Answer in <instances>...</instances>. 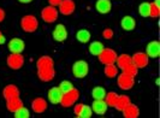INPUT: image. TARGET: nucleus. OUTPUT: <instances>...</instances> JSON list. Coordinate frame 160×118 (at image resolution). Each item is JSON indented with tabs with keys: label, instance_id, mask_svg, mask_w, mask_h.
Returning a JSON list of instances; mask_svg holds the SVG:
<instances>
[{
	"label": "nucleus",
	"instance_id": "14",
	"mask_svg": "<svg viewBox=\"0 0 160 118\" xmlns=\"http://www.w3.org/2000/svg\"><path fill=\"white\" fill-rule=\"evenodd\" d=\"M146 54L149 58H158L160 55V44L159 41H151L146 47Z\"/></svg>",
	"mask_w": 160,
	"mask_h": 118
},
{
	"label": "nucleus",
	"instance_id": "30",
	"mask_svg": "<svg viewBox=\"0 0 160 118\" xmlns=\"http://www.w3.org/2000/svg\"><path fill=\"white\" fill-rule=\"evenodd\" d=\"M149 8H151V4L149 3H142V4H140V6H138V13H140V16L142 17H149Z\"/></svg>",
	"mask_w": 160,
	"mask_h": 118
},
{
	"label": "nucleus",
	"instance_id": "16",
	"mask_svg": "<svg viewBox=\"0 0 160 118\" xmlns=\"http://www.w3.org/2000/svg\"><path fill=\"white\" fill-rule=\"evenodd\" d=\"M90 107H92L93 112H95L96 115H104L108 109V106H107V104L104 99H94Z\"/></svg>",
	"mask_w": 160,
	"mask_h": 118
},
{
	"label": "nucleus",
	"instance_id": "12",
	"mask_svg": "<svg viewBox=\"0 0 160 118\" xmlns=\"http://www.w3.org/2000/svg\"><path fill=\"white\" fill-rule=\"evenodd\" d=\"M52 36L53 39L58 41V42H63L68 39V30H66V27L64 24H57L54 30L52 33Z\"/></svg>",
	"mask_w": 160,
	"mask_h": 118
},
{
	"label": "nucleus",
	"instance_id": "37",
	"mask_svg": "<svg viewBox=\"0 0 160 118\" xmlns=\"http://www.w3.org/2000/svg\"><path fill=\"white\" fill-rule=\"evenodd\" d=\"M60 1H62V0H48V4H49L51 6H54V8H57V6L60 4Z\"/></svg>",
	"mask_w": 160,
	"mask_h": 118
},
{
	"label": "nucleus",
	"instance_id": "13",
	"mask_svg": "<svg viewBox=\"0 0 160 118\" xmlns=\"http://www.w3.org/2000/svg\"><path fill=\"white\" fill-rule=\"evenodd\" d=\"M62 95H63V92L60 90L59 87H53L48 90L47 93V98L48 101L53 105H58L60 104V100H62Z\"/></svg>",
	"mask_w": 160,
	"mask_h": 118
},
{
	"label": "nucleus",
	"instance_id": "25",
	"mask_svg": "<svg viewBox=\"0 0 160 118\" xmlns=\"http://www.w3.org/2000/svg\"><path fill=\"white\" fill-rule=\"evenodd\" d=\"M76 39L81 44H87L90 40V32L87 29H80L78 32L76 33Z\"/></svg>",
	"mask_w": 160,
	"mask_h": 118
},
{
	"label": "nucleus",
	"instance_id": "39",
	"mask_svg": "<svg viewBox=\"0 0 160 118\" xmlns=\"http://www.w3.org/2000/svg\"><path fill=\"white\" fill-rule=\"evenodd\" d=\"M2 44H5V36L4 35L0 36V45H2Z\"/></svg>",
	"mask_w": 160,
	"mask_h": 118
},
{
	"label": "nucleus",
	"instance_id": "5",
	"mask_svg": "<svg viewBox=\"0 0 160 118\" xmlns=\"http://www.w3.org/2000/svg\"><path fill=\"white\" fill-rule=\"evenodd\" d=\"M135 85V77L130 76L125 72H122L120 75H117V86L123 90H129Z\"/></svg>",
	"mask_w": 160,
	"mask_h": 118
},
{
	"label": "nucleus",
	"instance_id": "6",
	"mask_svg": "<svg viewBox=\"0 0 160 118\" xmlns=\"http://www.w3.org/2000/svg\"><path fill=\"white\" fill-rule=\"evenodd\" d=\"M59 16V11L54 6H46L42 8L41 11V18L43 19V22L46 23H54Z\"/></svg>",
	"mask_w": 160,
	"mask_h": 118
},
{
	"label": "nucleus",
	"instance_id": "23",
	"mask_svg": "<svg viewBox=\"0 0 160 118\" xmlns=\"http://www.w3.org/2000/svg\"><path fill=\"white\" fill-rule=\"evenodd\" d=\"M104 45L100 42V41H93L90 45H89V47H88V49H89V53L92 55H98L101 53V51L104 49Z\"/></svg>",
	"mask_w": 160,
	"mask_h": 118
},
{
	"label": "nucleus",
	"instance_id": "11",
	"mask_svg": "<svg viewBox=\"0 0 160 118\" xmlns=\"http://www.w3.org/2000/svg\"><path fill=\"white\" fill-rule=\"evenodd\" d=\"M8 48L11 53H22L23 49L25 48V44L23 40L19 38H12L8 41Z\"/></svg>",
	"mask_w": 160,
	"mask_h": 118
},
{
	"label": "nucleus",
	"instance_id": "21",
	"mask_svg": "<svg viewBox=\"0 0 160 118\" xmlns=\"http://www.w3.org/2000/svg\"><path fill=\"white\" fill-rule=\"evenodd\" d=\"M6 101H8V110L10 112H15V111H17L18 109H21L23 106V101L21 100L19 96L11 98V99H8Z\"/></svg>",
	"mask_w": 160,
	"mask_h": 118
},
{
	"label": "nucleus",
	"instance_id": "9",
	"mask_svg": "<svg viewBox=\"0 0 160 118\" xmlns=\"http://www.w3.org/2000/svg\"><path fill=\"white\" fill-rule=\"evenodd\" d=\"M131 62H132V64L136 65L137 69H144L148 65L149 57L146 53H143V52H136L135 54L131 57Z\"/></svg>",
	"mask_w": 160,
	"mask_h": 118
},
{
	"label": "nucleus",
	"instance_id": "3",
	"mask_svg": "<svg viewBox=\"0 0 160 118\" xmlns=\"http://www.w3.org/2000/svg\"><path fill=\"white\" fill-rule=\"evenodd\" d=\"M21 28L25 33H34L39 28V21L32 15H27L21 19Z\"/></svg>",
	"mask_w": 160,
	"mask_h": 118
},
{
	"label": "nucleus",
	"instance_id": "24",
	"mask_svg": "<svg viewBox=\"0 0 160 118\" xmlns=\"http://www.w3.org/2000/svg\"><path fill=\"white\" fill-rule=\"evenodd\" d=\"M104 72L106 77H108V79H114V77H117V75H118V68H117V65H114V64H107V65H105Z\"/></svg>",
	"mask_w": 160,
	"mask_h": 118
},
{
	"label": "nucleus",
	"instance_id": "31",
	"mask_svg": "<svg viewBox=\"0 0 160 118\" xmlns=\"http://www.w3.org/2000/svg\"><path fill=\"white\" fill-rule=\"evenodd\" d=\"M123 72H125V74H128V75H130V76L135 77V76L137 75V72H138V69L136 68V65L132 64V62H131V63H129L128 65L123 69Z\"/></svg>",
	"mask_w": 160,
	"mask_h": 118
},
{
	"label": "nucleus",
	"instance_id": "27",
	"mask_svg": "<svg viewBox=\"0 0 160 118\" xmlns=\"http://www.w3.org/2000/svg\"><path fill=\"white\" fill-rule=\"evenodd\" d=\"M160 0H154L152 4H151V8H149V17L153 18H158L160 16Z\"/></svg>",
	"mask_w": 160,
	"mask_h": 118
},
{
	"label": "nucleus",
	"instance_id": "7",
	"mask_svg": "<svg viewBox=\"0 0 160 118\" xmlns=\"http://www.w3.org/2000/svg\"><path fill=\"white\" fill-rule=\"evenodd\" d=\"M117 52L112 49V48H104L101 51V53L98 55L99 57V62L102 63L104 65L107 64H114L116 59H117Z\"/></svg>",
	"mask_w": 160,
	"mask_h": 118
},
{
	"label": "nucleus",
	"instance_id": "20",
	"mask_svg": "<svg viewBox=\"0 0 160 118\" xmlns=\"http://www.w3.org/2000/svg\"><path fill=\"white\" fill-rule=\"evenodd\" d=\"M120 25L122 28L125 30V32H131L135 29L136 27V22H135V18L131 16H124L120 21Z\"/></svg>",
	"mask_w": 160,
	"mask_h": 118
},
{
	"label": "nucleus",
	"instance_id": "17",
	"mask_svg": "<svg viewBox=\"0 0 160 118\" xmlns=\"http://www.w3.org/2000/svg\"><path fill=\"white\" fill-rule=\"evenodd\" d=\"M95 8L99 13L106 15V13H108V12L111 11V8H112V3H111V0H96Z\"/></svg>",
	"mask_w": 160,
	"mask_h": 118
},
{
	"label": "nucleus",
	"instance_id": "29",
	"mask_svg": "<svg viewBox=\"0 0 160 118\" xmlns=\"http://www.w3.org/2000/svg\"><path fill=\"white\" fill-rule=\"evenodd\" d=\"M105 95H106V90H105L104 87H101V86L94 87L93 90H92V96H93V99H104Z\"/></svg>",
	"mask_w": 160,
	"mask_h": 118
},
{
	"label": "nucleus",
	"instance_id": "1",
	"mask_svg": "<svg viewBox=\"0 0 160 118\" xmlns=\"http://www.w3.org/2000/svg\"><path fill=\"white\" fill-rule=\"evenodd\" d=\"M38 77L42 82H51L56 76L54 62L49 55H42L36 62Z\"/></svg>",
	"mask_w": 160,
	"mask_h": 118
},
{
	"label": "nucleus",
	"instance_id": "32",
	"mask_svg": "<svg viewBox=\"0 0 160 118\" xmlns=\"http://www.w3.org/2000/svg\"><path fill=\"white\" fill-rule=\"evenodd\" d=\"M15 113V117L16 118H29L30 117V112L28 109H25L24 106H22L21 109H18L17 111L13 112Z\"/></svg>",
	"mask_w": 160,
	"mask_h": 118
},
{
	"label": "nucleus",
	"instance_id": "19",
	"mask_svg": "<svg viewBox=\"0 0 160 118\" xmlns=\"http://www.w3.org/2000/svg\"><path fill=\"white\" fill-rule=\"evenodd\" d=\"M2 96H4L5 100H8V99L15 98V96H19L18 87L15 86V85H8L4 88V90H2Z\"/></svg>",
	"mask_w": 160,
	"mask_h": 118
},
{
	"label": "nucleus",
	"instance_id": "41",
	"mask_svg": "<svg viewBox=\"0 0 160 118\" xmlns=\"http://www.w3.org/2000/svg\"><path fill=\"white\" fill-rule=\"evenodd\" d=\"M1 35H2V34H1V32H0V36H1Z\"/></svg>",
	"mask_w": 160,
	"mask_h": 118
},
{
	"label": "nucleus",
	"instance_id": "18",
	"mask_svg": "<svg viewBox=\"0 0 160 118\" xmlns=\"http://www.w3.org/2000/svg\"><path fill=\"white\" fill-rule=\"evenodd\" d=\"M122 112H123V116L125 118H137L138 115H140L138 107L135 104H131V102H129L128 105L123 109Z\"/></svg>",
	"mask_w": 160,
	"mask_h": 118
},
{
	"label": "nucleus",
	"instance_id": "40",
	"mask_svg": "<svg viewBox=\"0 0 160 118\" xmlns=\"http://www.w3.org/2000/svg\"><path fill=\"white\" fill-rule=\"evenodd\" d=\"M19 3H22V4H29V3H32V0H18Z\"/></svg>",
	"mask_w": 160,
	"mask_h": 118
},
{
	"label": "nucleus",
	"instance_id": "34",
	"mask_svg": "<svg viewBox=\"0 0 160 118\" xmlns=\"http://www.w3.org/2000/svg\"><path fill=\"white\" fill-rule=\"evenodd\" d=\"M59 88H60V90L65 93V92H68V90H70L71 88H73V85H72L70 81H62L60 82V85H59Z\"/></svg>",
	"mask_w": 160,
	"mask_h": 118
},
{
	"label": "nucleus",
	"instance_id": "36",
	"mask_svg": "<svg viewBox=\"0 0 160 118\" xmlns=\"http://www.w3.org/2000/svg\"><path fill=\"white\" fill-rule=\"evenodd\" d=\"M83 106H84V104H76V105H75V107H73V112H75V115H76V116H78V115H80V112L82 111Z\"/></svg>",
	"mask_w": 160,
	"mask_h": 118
},
{
	"label": "nucleus",
	"instance_id": "28",
	"mask_svg": "<svg viewBox=\"0 0 160 118\" xmlns=\"http://www.w3.org/2000/svg\"><path fill=\"white\" fill-rule=\"evenodd\" d=\"M117 99H118V94L116 92H110V93H106L104 100L106 101L107 106H111V107H114L116 106V102H117Z\"/></svg>",
	"mask_w": 160,
	"mask_h": 118
},
{
	"label": "nucleus",
	"instance_id": "10",
	"mask_svg": "<svg viewBox=\"0 0 160 118\" xmlns=\"http://www.w3.org/2000/svg\"><path fill=\"white\" fill-rule=\"evenodd\" d=\"M58 6H59L58 11L64 16H70L76 10V4L73 3V0H62Z\"/></svg>",
	"mask_w": 160,
	"mask_h": 118
},
{
	"label": "nucleus",
	"instance_id": "8",
	"mask_svg": "<svg viewBox=\"0 0 160 118\" xmlns=\"http://www.w3.org/2000/svg\"><path fill=\"white\" fill-rule=\"evenodd\" d=\"M8 68L12 70H19L24 64V57L22 53H11L6 59Z\"/></svg>",
	"mask_w": 160,
	"mask_h": 118
},
{
	"label": "nucleus",
	"instance_id": "38",
	"mask_svg": "<svg viewBox=\"0 0 160 118\" xmlns=\"http://www.w3.org/2000/svg\"><path fill=\"white\" fill-rule=\"evenodd\" d=\"M5 18V11L2 8H0V22H2Z\"/></svg>",
	"mask_w": 160,
	"mask_h": 118
},
{
	"label": "nucleus",
	"instance_id": "33",
	"mask_svg": "<svg viewBox=\"0 0 160 118\" xmlns=\"http://www.w3.org/2000/svg\"><path fill=\"white\" fill-rule=\"evenodd\" d=\"M92 115H93L92 107L88 106V105H84L83 109H82V111L80 112V115H78L77 117L78 118H89V117H92Z\"/></svg>",
	"mask_w": 160,
	"mask_h": 118
},
{
	"label": "nucleus",
	"instance_id": "35",
	"mask_svg": "<svg viewBox=\"0 0 160 118\" xmlns=\"http://www.w3.org/2000/svg\"><path fill=\"white\" fill-rule=\"evenodd\" d=\"M102 36L106 40H111L114 36V32H113L112 29H110V28H106L104 32H102Z\"/></svg>",
	"mask_w": 160,
	"mask_h": 118
},
{
	"label": "nucleus",
	"instance_id": "26",
	"mask_svg": "<svg viewBox=\"0 0 160 118\" xmlns=\"http://www.w3.org/2000/svg\"><path fill=\"white\" fill-rule=\"evenodd\" d=\"M130 102V99H129L128 95H118V99H117V102H116V109L118 111H123V109L128 105Z\"/></svg>",
	"mask_w": 160,
	"mask_h": 118
},
{
	"label": "nucleus",
	"instance_id": "22",
	"mask_svg": "<svg viewBox=\"0 0 160 118\" xmlns=\"http://www.w3.org/2000/svg\"><path fill=\"white\" fill-rule=\"evenodd\" d=\"M116 63H117V68L118 69H124L129 63H131V57L129 54H120L117 55V59H116Z\"/></svg>",
	"mask_w": 160,
	"mask_h": 118
},
{
	"label": "nucleus",
	"instance_id": "2",
	"mask_svg": "<svg viewBox=\"0 0 160 118\" xmlns=\"http://www.w3.org/2000/svg\"><path fill=\"white\" fill-rule=\"evenodd\" d=\"M78 98H80V92H78V89L71 88L70 90L63 93L62 100H60V105H62L63 107H66V109H68V107H71V106H73V105L77 102Z\"/></svg>",
	"mask_w": 160,
	"mask_h": 118
},
{
	"label": "nucleus",
	"instance_id": "15",
	"mask_svg": "<svg viewBox=\"0 0 160 118\" xmlns=\"http://www.w3.org/2000/svg\"><path fill=\"white\" fill-rule=\"evenodd\" d=\"M48 104L43 98H35L32 101V110L35 113H42L47 110Z\"/></svg>",
	"mask_w": 160,
	"mask_h": 118
},
{
	"label": "nucleus",
	"instance_id": "4",
	"mask_svg": "<svg viewBox=\"0 0 160 118\" xmlns=\"http://www.w3.org/2000/svg\"><path fill=\"white\" fill-rule=\"evenodd\" d=\"M71 71L76 79H84L89 72V65L86 60H77L72 64Z\"/></svg>",
	"mask_w": 160,
	"mask_h": 118
}]
</instances>
